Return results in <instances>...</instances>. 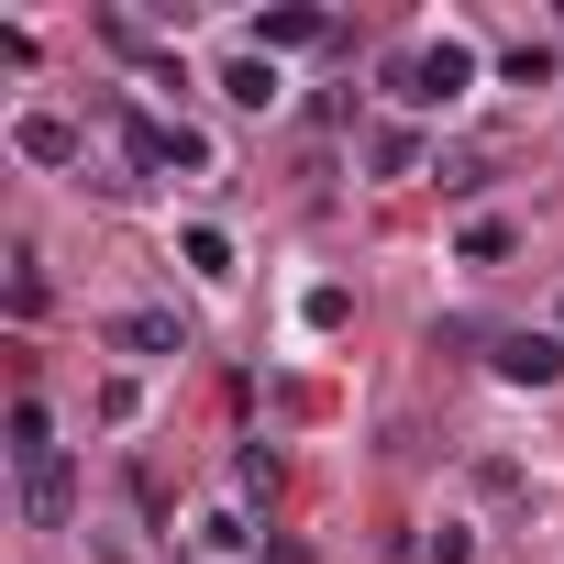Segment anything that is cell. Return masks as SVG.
<instances>
[{
	"label": "cell",
	"instance_id": "obj_9",
	"mask_svg": "<svg viewBox=\"0 0 564 564\" xmlns=\"http://www.w3.org/2000/svg\"><path fill=\"white\" fill-rule=\"evenodd\" d=\"M221 89H232L243 111H276V67H265V56H232V78H221Z\"/></svg>",
	"mask_w": 564,
	"mask_h": 564
},
{
	"label": "cell",
	"instance_id": "obj_8",
	"mask_svg": "<svg viewBox=\"0 0 564 564\" xmlns=\"http://www.w3.org/2000/svg\"><path fill=\"white\" fill-rule=\"evenodd\" d=\"M366 166H377V177H410V166H421V133H410V122H377V133H366Z\"/></svg>",
	"mask_w": 564,
	"mask_h": 564
},
{
	"label": "cell",
	"instance_id": "obj_2",
	"mask_svg": "<svg viewBox=\"0 0 564 564\" xmlns=\"http://www.w3.org/2000/svg\"><path fill=\"white\" fill-rule=\"evenodd\" d=\"M388 89H399L410 111H443V100L476 89V45H465V34H432V45H410V56L388 67Z\"/></svg>",
	"mask_w": 564,
	"mask_h": 564
},
{
	"label": "cell",
	"instance_id": "obj_10",
	"mask_svg": "<svg viewBox=\"0 0 564 564\" xmlns=\"http://www.w3.org/2000/svg\"><path fill=\"white\" fill-rule=\"evenodd\" d=\"M188 265H199V276H232V232H210V221H188Z\"/></svg>",
	"mask_w": 564,
	"mask_h": 564
},
{
	"label": "cell",
	"instance_id": "obj_12",
	"mask_svg": "<svg viewBox=\"0 0 564 564\" xmlns=\"http://www.w3.org/2000/svg\"><path fill=\"white\" fill-rule=\"evenodd\" d=\"M509 254V221H465V265H498Z\"/></svg>",
	"mask_w": 564,
	"mask_h": 564
},
{
	"label": "cell",
	"instance_id": "obj_7",
	"mask_svg": "<svg viewBox=\"0 0 564 564\" xmlns=\"http://www.w3.org/2000/svg\"><path fill=\"white\" fill-rule=\"evenodd\" d=\"M333 23L322 12H300V0H289V12H254V56H276V45H322Z\"/></svg>",
	"mask_w": 564,
	"mask_h": 564
},
{
	"label": "cell",
	"instance_id": "obj_1",
	"mask_svg": "<svg viewBox=\"0 0 564 564\" xmlns=\"http://www.w3.org/2000/svg\"><path fill=\"white\" fill-rule=\"evenodd\" d=\"M12 476H23V520H34V531H67V509H78V465H67L45 399H12Z\"/></svg>",
	"mask_w": 564,
	"mask_h": 564
},
{
	"label": "cell",
	"instance_id": "obj_5",
	"mask_svg": "<svg viewBox=\"0 0 564 564\" xmlns=\"http://www.w3.org/2000/svg\"><path fill=\"white\" fill-rule=\"evenodd\" d=\"M111 344H122V355H188V322H177V311H122Z\"/></svg>",
	"mask_w": 564,
	"mask_h": 564
},
{
	"label": "cell",
	"instance_id": "obj_4",
	"mask_svg": "<svg viewBox=\"0 0 564 564\" xmlns=\"http://www.w3.org/2000/svg\"><path fill=\"white\" fill-rule=\"evenodd\" d=\"M498 377H509V388H553V377H564V344H553V333H498Z\"/></svg>",
	"mask_w": 564,
	"mask_h": 564
},
{
	"label": "cell",
	"instance_id": "obj_6",
	"mask_svg": "<svg viewBox=\"0 0 564 564\" xmlns=\"http://www.w3.org/2000/svg\"><path fill=\"white\" fill-rule=\"evenodd\" d=\"M12 144H23L34 166H78V122H56V111H23V122H12Z\"/></svg>",
	"mask_w": 564,
	"mask_h": 564
},
{
	"label": "cell",
	"instance_id": "obj_3",
	"mask_svg": "<svg viewBox=\"0 0 564 564\" xmlns=\"http://www.w3.org/2000/svg\"><path fill=\"white\" fill-rule=\"evenodd\" d=\"M122 144H133V166H144V177H177V166H210V144H199L188 122H155V111H122Z\"/></svg>",
	"mask_w": 564,
	"mask_h": 564
},
{
	"label": "cell",
	"instance_id": "obj_11",
	"mask_svg": "<svg viewBox=\"0 0 564 564\" xmlns=\"http://www.w3.org/2000/svg\"><path fill=\"white\" fill-rule=\"evenodd\" d=\"M34 311H45V265H34V254H12V322H34Z\"/></svg>",
	"mask_w": 564,
	"mask_h": 564
}]
</instances>
